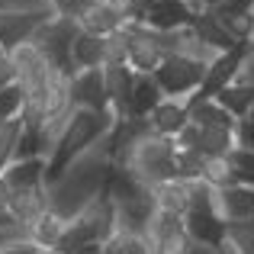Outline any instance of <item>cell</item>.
I'll list each match as a JSON object with an SVG mask.
<instances>
[{"label": "cell", "instance_id": "cell-1", "mask_svg": "<svg viewBox=\"0 0 254 254\" xmlns=\"http://www.w3.org/2000/svg\"><path fill=\"white\" fill-rule=\"evenodd\" d=\"M116 161H113V148H110V135L103 142H97L87 155H81L58 180H52L49 190V209H55L62 219H74L87 203L100 196L110 187Z\"/></svg>", "mask_w": 254, "mask_h": 254}, {"label": "cell", "instance_id": "cell-2", "mask_svg": "<svg viewBox=\"0 0 254 254\" xmlns=\"http://www.w3.org/2000/svg\"><path fill=\"white\" fill-rule=\"evenodd\" d=\"M113 126H116V116H113V113L74 110L71 123L64 126L62 138L55 142V148H52V155H49L45 187H49L52 180H58V177H62V174L68 171V168H71V164H74L81 155H87V151H90L97 142H103V138L113 132Z\"/></svg>", "mask_w": 254, "mask_h": 254}, {"label": "cell", "instance_id": "cell-3", "mask_svg": "<svg viewBox=\"0 0 254 254\" xmlns=\"http://www.w3.org/2000/svg\"><path fill=\"white\" fill-rule=\"evenodd\" d=\"M174 155H177V142L168 135L145 129L123 155L116 158V168L129 171L132 177H138L142 184L155 187L161 180L174 177Z\"/></svg>", "mask_w": 254, "mask_h": 254}, {"label": "cell", "instance_id": "cell-4", "mask_svg": "<svg viewBox=\"0 0 254 254\" xmlns=\"http://www.w3.org/2000/svg\"><path fill=\"white\" fill-rule=\"evenodd\" d=\"M116 232V206L110 199V187L100 193L93 203H87L81 212L68 222V232H64L62 245H58V254H74L84 245H103L106 238Z\"/></svg>", "mask_w": 254, "mask_h": 254}, {"label": "cell", "instance_id": "cell-5", "mask_svg": "<svg viewBox=\"0 0 254 254\" xmlns=\"http://www.w3.org/2000/svg\"><path fill=\"white\" fill-rule=\"evenodd\" d=\"M110 199L116 206V225L119 229H132L142 232L148 225V219L158 212L155 193H151L148 184H142L138 177H132L129 171L116 168L110 180Z\"/></svg>", "mask_w": 254, "mask_h": 254}, {"label": "cell", "instance_id": "cell-6", "mask_svg": "<svg viewBox=\"0 0 254 254\" xmlns=\"http://www.w3.org/2000/svg\"><path fill=\"white\" fill-rule=\"evenodd\" d=\"M212 62H199L193 55H164L161 68L155 71V81L161 87L164 97L174 100H190L206 81V71Z\"/></svg>", "mask_w": 254, "mask_h": 254}, {"label": "cell", "instance_id": "cell-7", "mask_svg": "<svg viewBox=\"0 0 254 254\" xmlns=\"http://www.w3.org/2000/svg\"><path fill=\"white\" fill-rule=\"evenodd\" d=\"M77 32H81L77 23L62 19V16H52V19H45V23L36 29L32 42H36L39 52L49 58L52 68H58V71H64V74L74 77V71H71V45H74Z\"/></svg>", "mask_w": 254, "mask_h": 254}, {"label": "cell", "instance_id": "cell-8", "mask_svg": "<svg viewBox=\"0 0 254 254\" xmlns=\"http://www.w3.org/2000/svg\"><path fill=\"white\" fill-rule=\"evenodd\" d=\"M196 16H199V10L190 0H148V3L142 6L135 23L145 26V29H151V32H158V36H164V32L193 26Z\"/></svg>", "mask_w": 254, "mask_h": 254}, {"label": "cell", "instance_id": "cell-9", "mask_svg": "<svg viewBox=\"0 0 254 254\" xmlns=\"http://www.w3.org/2000/svg\"><path fill=\"white\" fill-rule=\"evenodd\" d=\"M126 36H129V49H126V68H129L135 77H142V74H151V77H155V71L161 68L164 55H168V52L161 49V39H158V32H151V29H145V26L132 23L129 29H126Z\"/></svg>", "mask_w": 254, "mask_h": 254}, {"label": "cell", "instance_id": "cell-10", "mask_svg": "<svg viewBox=\"0 0 254 254\" xmlns=\"http://www.w3.org/2000/svg\"><path fill=\"white\" fill-rule=\"evenodd\" d=\"M174 142L180 148H190L203 158H229L232 151H238V132L232 129H206V126H193L187 123V129L180 132Z\"/></svg>", "mask_w": 254, "mask_h": 254}, {"label": "cell", "instance_id": "cell-11", "mask_svg": "<svg viewBox=\"0 0 254 254\" xmlns=\"http://www.w3.org/2000/svg\"><path fill=\"white\" fill-rule=\"evenodd\" d=\"M6 58H10L13 71H16V81L23 84V90H42L45 87V81H49V74H52V64H49V58L39 52L36 42H26V45H19V49H13Z\"/></svg>", "mask_w": 254, "mask_h": 254}, {"label": "cell", "instance_id": "cell-12", "mask_svg": "<svg viewBox=\"0 0 254 254\" xmlns=\"http://www.w3.org/2000/svg\"><path fill=\"white\" fill-rule=\"evenodd\" d=\"M216 212L225 225L254 222V184H232L225 190H216Z\"/></svg>", "mask_w": 254, "mask_h": 254}, {"label": "cell", "instance_id": "cell-13", "mask_svg": "<svg viewBox=\"0 0 254 254\" xmlns=\"http://www.w3.org/2000/svg\"><path fill=\"white\" fill-rule=\"evenodd\" d=\"M132 26V19L126 16L119 6L106 3V0H97L90 10L77 19V29L87 32V36H97V39H113L119 32H126Z\"/></svg>", "mask_w": 254, "mask_h": 254}, {"label": "cell", "instance_id": "cell-14", "mask_svg": "<svg viewBox=\"0 0 254 254\" xmlns=\"http://www.w3.org/2000/svg\"><path fill=\"white\" fill-rule=\"evenodd\" d=\"M71 103H74V110L110 113V106H106V81H103V68L77 71V74L71 77Z\"/></svg>", "mask_w": 254, "mask_h": 254}, {"label": "cell", "instance_id": "cell-15", "mask_svg": "<svg viewBox=\"0 0 254 254\" xmlns=\"http://www.w3.org/2000/svg\"><path fill=\"white\" fill-rule=\"evenodd\" d=\"M103 81H106V106H110V113L116 116V123L129 119L135 74H132L126 64H113V68H103Z\"/></svg>", "mask_w": 254, "mask_h": 254}, {"label": "cell", "instance_id": "cell-16", "mask_svg": "<svg viewBox=\"0 0 254 254\" xmlns=\"http://www.w3.org/2000/svg\"><path fill=\"white\" fill-rule=\"evenodd\" d=\"M187 123H190V100H174V97H164L148 116V129L168 138H177L187 129Z\"/></svg>", "mask_w": 254, "mask_h": 254}, {"label": "cell", "instance_id": "cell-17", "mask_svg": "<svg viewBox=\"0 0 254 254\" xmlns=\"http://www.w3.org/2000/svg\"><path fill=\"white\" fill-rule=\"evenodd\" d=\"M151 193H155L158 209L174 212V216H180V219H184L187 212H190V206H193V180L171 177V180L155 184V187H151Z\"/></svg>", "mask_w": 254, "mask_h": 254}, {"label": "cell", "instance_id": "cell-18", "mask_svg": "<svg viewBox=\"0 0 254 254\" xmlns=\"http://www.w3.org/2000/svg\"><path fill=\"white\" fill-rule=\"evenodd\" d=\"M45 209H49V190H45V187H32V190H16L13 193L10 212H6V216H10L16 225L29 229Z\"/></svg>", "mask_w": 254, "mask_h": 254}, {"label": "cell", "instance_id": "cell-19", "mask_svg": "<svg viewBox=\"0 0 254 254\" xmlns=\"http://www.w3.org/2000/svg\"><path fill=\"white\" fill-rule=\"evenodd\" d=\"M45 171H49V158H19L10 161V168L3 171V180L10 184V190H32V187H45Z\"/></svg>", "mask_w": 254, "mask_h": 254}, {"label": "cell", "instance_id": "cell-20", "mask_svg": "<svg viewBox=\"0 0 254 254\" xmlns=\"http://www.w3.org/2000/svg\"><path fill=\"white\" fill-rule=\"evenodd\" d=\"M45 19H52V16H26V13H19V16H0V49L10 55L13 49L32 42L36 29Z\"/></svg>", "mask_w": 254, "mask_h": 254}, {"label": "cell", "instance_id": "cell-21", "mask_svg": "<svg viewBox=\"0 0 254 254\" xmlns=\"http://www.w3.org/2000/svg\"><path fill=\"white\" fill-rule=\"evenodd\" d=\"M64 232H68V219H62L55 209H45L42 216L26 229V235H29L42 251H55L58 245H62Z\"/></svg>", "mask_w": 254, "mask_h": 254}, {"label": "cell", "instance_id": "cell-22", "mask_svg": "<svg viewBox=\"0 0 254 254\" xmlns=\"http://www.w3.org/2000/svg\"><path fill=\"white\" fill-rule=\"evenodd\" d=\"M193 32H196V39L206 45V49H212L216 55H225V52H232V49L242 45V42H235V39L225 32V26L219 23L212 13H199L196 23H193Z\"/></svg>", "mask_w": 254, "mask_h": 254}, {"label": "cell", "instance_id": "cell-23", "mask_svg": "<svg viewBox=\"0 0 254 254\" xmlns=\"http://www.w3.org/2000/svg\"><path fill=\"white\" fill-rule=\"evenodd\" d=\"M190 123L193 126H206V129H232V132H238V119L232 116L219 100L190 103Z\"/></svg>", "mask_w": 254, "mask_h": 254}, {"label": "cell", "instance_id": "cell-24", "mask_svg": "<svg viewBox=\"0 0 254 254\" xmlns=\"http://www.w3.org/2000/svg\"><path fill=\"white\" fill-rule=\"evenodd\" d=\"M103 68V39L87 36V32H77L74 45H71V71H93Z\"/></svg>", "mask_w": 254, "mask_h": 254}, {"label": "cell", "instance_id": "cell-25", "mask_svg": "<svg viewBox=\"0 0 254 254\" xmlns=\"http://www.w3.org/2000/svg\"><path fill=\"white\" fill-rule=\"evenodd\" d=\"M164 100L161 87L151 74L135 77V90H132V106H129V119H148L151 110Z\"/></svg>", "mask_w": 254, "mask_h": 254}, {"label": "cell", "instance_id": "cell-26", "mask_svg": "<svg viewBox=\"0 0 254 254\" xmlns=\"http://www.w3.org/2000/svg\"><path fill=\"white\" fill-rule=\"evenodd\" d=\"M212 100H219V103L225 106V110L232 113V116L242 123L245 116L254 110V87H245V84H229L225 90H219Z\"/></svg>", "mask_w": 254, "mask_h": 254}, {"label": "cell", "instance_id": "cell-27", "mask_svg": "<svg viewBox=\"0 0 254 254\" xmlns=\"http://www.w3.org/2000/svg\"><path fill=\"white\" fill-rule=\"evenodd\" d=\"M206 187L212 190H225V187L238 184V174H235V164L232 158H203V174H199Z\"/></svg>", "mask_w": 254, "mask_h": 254}, {"label": "cell", "instance_id": "cell-28", "mask_svg": "<svg viewBox=\"0 0 254 254\" xmlns=\"http://www.w3.org/2000/svg\"><path fill=\"white\" fill-rule=\"evenodd\" d=\"M103 254H151V251H148V245H145L142 232L119 229L116 225V232L103 242Z\"/></svg>", "mask_w": 254, "mask_h": 254}, {"label": "cell", "instance_id": "cell-29", "mask_svg": "<svg viewBox=\"0 0 254 254\" xmlns=\"http://www.w3.org/2000/svg\"><path fill=\"white\" fill-rule=\"evenodd\" d=\"M0 254H42V248L26 235L23 225L10 222L6 229H0Z\"/></svg>", "mask_w": 254, "mask_h": 254}, {"label": "cell", "instance_id": "cell-30", "mask_svg": "<svg viewBox=\"0 0 254 254\" xmlns=\"http://www.w3.org/2000/svg\"><path fill=\"white\" fill-rule=\"evenodd\" d=\"M55 16L52 0H0V16Z\"/></svg>", "mask_w": 254, "mask_h": 254}, {"label": "cell", "instance_id": "cell-31", "mask_svg": "<svg viewBox=\"0 0 254 254\" xmlns=\"http://www.w3.org/2000/svg\"><path fill=\"white\" fill-rule=\"evenodd\" d=\"M23 103H26V90L19 81L6 84L0 90V123H10V119H19L23 116Z\"/></svg>", "mask_w": 254, "mask_h": 254}, {"label": "cell", "instance_id": "cell-32", "mask_svg": "<svg viewBox=\"0 0 254 254\" xmlns=\"http://www.w3.org/2000/svg\"><path fill=\"white\" fill-rule=\"evenodd\" d=\"M19 132H23V123H19V119L0 123V174L10 168V161L16 158V142H19Z\"/></svg>", "mask_w": 254, "mask_h": 254}, {"label": "cell", "instance_id": "cell-33", "mask_svg": "<svg viewBox=\"0 0 254 254\" xmlns=\"http://www.w3.org/2000/svg\"><path fill=\"white\" fill-rule=\"evenodd\" d=\"M126 49H129V36L126 32H119L113 39H103V68L126 64Z\"/></svg>", "mask_w": 254, "mask_h": 254}, {"label": "cell", "instance_id": "cell-34", "mask_svg": "<svg viewBox=\"0 0 254 254\" xmlns=\"http://www.w3.org/2000/svg\"><path fill=\"white\" fill-rule=\"evenodd\" d=\"M93 3H97V0H52V6H55V16L71 19V23H77V19H81Z\"/></svg>", "mask_w": 254, "mask_h": 254}, {"label": "cell", "instance_id": "cell-35", "mask_svg": "<svg viewBox=\"0 0 254 254\" xmlns=\"http://www.w3.org/2000/svg\"><path fill=\"white\" fill-rule=\"evenodd\" d=\"M229 158H232V164H235L238 180H242V184H254V151L238 148V151H232Z\"/></svg>", "mask_w": 254, "mask_h": 254}, {"label": "cell", "instance_id": "cell-36", "mask_svg": "<svg viewBox=\"0 0 254 254\" xmlns=\"http://www.w3.org/2000/svg\"><path fill=\"white\" fill-rule=\"evenodd\" d=\"M235 84L254 87V45H251V42H248V49H245V58H242V68H238Z\"/></svg>", "mask_w": 254, "mask_h": 254}, {"label": "cell", "instance_id": "cell-37", "mask_svg": "<svg viewBox=\"0 0 254 254\" xmlns=\"http://www.w3.org/2000/svg\"><path fill=\"white\" fill-rule=\"evenodd\" d=\"M238 145L248 148V151H254V110L238 123Z\"/></svg>", "mask_w": 254, "mask_h": 254}, {"label": "cell", "instance_id": "cell-38", "mask_svg": "<svg viewBox=\"0 0 254 254\" xmlns=\"http://www.w3.org/2000/svg\"><path fill=\"white\" fill-rule=\"evenodd\" d=\"M10 199H13V190H10V184L3 180V174H0V216L10 212Z\"/></svg>", "mask_w": 254, "mask_h": 254}, {"label": "cell", "instance_id": "cell-39", "mask_svg": "<svg viewBox=\"0 0 254 254\" xmlns=\"http://www.w3.org/2000/svg\"><path fill=\"white\" fill-rule=\"evenodd\" d=\"M13 81H16V71H13L10 58H0V90H3L6 84H13Z\"/></svg>", "mask_w": 254, "mask_h": 254}, {"label": "cell", "instance_id": "cell-40", "mask_svg": "<svg viewBox=\"0 0 254 254\" xmlns=\"http://www.w3.org/2000/svg\"><path fill=\"white\" fill-rule=\"evenodd\" d=\"M193 6H196L199 13H212V10H219L222 3H229V0H190Z\"/></svg>", "mask_w": 254, "mask_h": 254}, {"label": "cell", "instance_id": "cell-41", "mask_svg": "<svg viewBox=\"0 0 254 254\" xmlns=\"http://www.w3.org/2000/svg\"><path fill=\"white\" fill-rule=\"evenodd\" d=\"M184 254H222L219 248H212V245H203V242H190V248Z\"/></svg>", "mask_w": 254, "mask_h": 254}, {"label": "cell", "instance_id": "cell-42", "mask_svg": "<svg viewBox=\"0 0 254 254\" xmlns=\"http://www.w3.org/2000/svg\"><path fill=\"white\" fill-rule=\"evenodd\" d=\"M10 222H13L10 216H0V229H6V225H10Z\"/></svg>", "mask_w": 254, "mask_h": 254}, {"label": "cell", "instance_id": "cell-43", "mask_svg": "<svg viewBox=\"0 0 254 254\" xmlns=\"http://www.w3.org/2000/svg\"><path fill=\"white\" fill-rule=\"evenodd\" d=\"M251 23H254V3H251Z\"/></svg>", "mask_w": 254, "mask_h": 254}, {"label": "cell", "instance_id": "cell-44", "mask_svg": "<svg viewBox=\"0 0 254 254\" xmlns=\"http://www.w3.org/2000/svg\"><path fill=\"white\" fill-rule=\"evenodd\" d=\"M0 58H6V52H3V49H0Z\"/></svg>", "mask_w": 254, "mask_h": 254}, {"label": "cell", "instance_id": "cell-45", "mask_svg": "<svg viewBox=\"0 0 254 254\" xmlns=\"http://www.w3.org/2000/svg\"><path fill=\"white\" fill-rule=\"evenodd\" d=\"M248 42H251V45H254V32H251V39H248Z\"/></svg>", "mask_w": 254, "mask_h": 254}, {"label": "cell", "instance_id": "cell-46", "mask_svg": "<svg viewBox=\"0 0 254 254\" xmlns=\"http://www.w3.org/2000/svg\"><path fill=\"white\" fill-rule=\"evenodd\" d=\"M42 254H58V251H42Z\"/></svg>", "mask_w": 254, "mask_h": 254}]
</instances>
